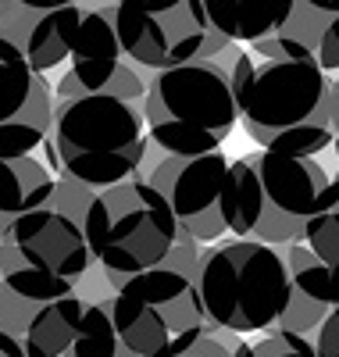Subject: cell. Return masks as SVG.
<instances>
[{"label": "cell", "mask_w": 339, "mask_h": 357, "mask_svg": "<svg viewBox=\"0 0 339 357\" xmlns=\"http://www.w3.org/2000/svg\"><path fill=\"white\" fill-rule=\"evenodd\" d=\"M264 186L254 236L264 243L303 240L307 218L339 207V136L332 126L303 122L250 154Z\"/></svg>", "instance_id": "6da1fadb"}, {"label": "cell", "mask_w": 339, "mask_h": 357, "mask_svg": "<svg viewBox=\"0 0 339 357\" xmlns=\"http://www.w3.org/2000/svg\"><path fill=\"white\" fill-rule=\"evenodd\" d=\"M50 143L61 172L79 183L104 190L143 168L150 136L143 100H126L114 93H79L54 100Z\"/></svg>", "instance_id": "7a4b0ae2"}, {"label": "cell", "mask_w": 339, "mask_h": 357, "mask_svg": "<svg viewBox=\"0 0 339 357\" xmlns=\"http://www.w3.org/2000/svg\"><path fill=\"white\" fill-rule=\"evenodd\" d=\"M146 136L165 154L218 151L239 126V100L214 57H193L146 79Z\"/></svg>", "instance_id": "3957f363"}, {"label": "cell", "mask_w": 339, "mask_h": 357, "mask_svg": "<svg viewBox=\"0 0 339 357\" xmlns=\"http://www.w3.org/2000/svg\"><path fill=\"white\" fill-rule=\"evenodd\" d=\"M197 289L211 325L246 336L282 318L289 304V268L271 243L236 236L232 243L200 250Z\"/></svg>", "instance_id": "277c9868"}, {"label": "cell", "mask_w": 339, "mask_h": 357, "mask_svg": "<svg viewBox=\"0 0 339 357\" xmlns=\"http://www.w3.org/2000/svg\"><path fill=\"white\" fill-rule=\"evenodd\" d=\"M82 229L100 272L111 282L161 264L172 243L179 240V222L172 204L140 172L114 186L97 190Z\"/></svg>", "instance_id": "5b68a950"}, {"label": "cell", "mask_w": 339, "mask_h": 357, "mask_svg": "<svg viewBox=\"0 0 339 357\" xmlns=\"http://www.w3.org/2000/svg\"><path fill=\"white\" fill-rule=\"evenodd\" d=\"M104 301L121 347L136 357H172L207 333L197 279L168 264L143 268L111 282Z\"/></svg>", "instance_id": "8992f818"}, {"label": "cell", "mask_w": 339, "mask_h": 357, "mask_svg": "<svg viewBox=\"0 0 339 357\" xmlns=\"http://www.w3.org/2000/svg\"><path fill=\"white\" fill-rule=\"evenodd\" d=\"M236 100L246 136L268 146L303 122L332 126L339 93L318 57H261Z\"/></svg>", "instance_id": "52a82bcc"}, {"label": "cell", "mask_w": 339, "mask_h": 357, "mask_svg": "<svg viewBox=\"0 0 339 357\" xmlns=\"http://www.w3.org/2000/svg\"><path fill=\"white\" fill-rule=\"evenodd\" d=\"M114 33L129 61L158 72L200 57L211 22L204 0H114Z\"/></svg>", "instance_id": "ba28073f"}, {"label": "cell", "mask_w": 339, "mask_h": 357, "mask_svg": "<svg viewBox=\"0 0 339 357\" xmlns=\"http://www.w3.org/2000/svg\"><path fill=\"white\" fill-rule=\"evenodd\" d=\"M229 175L232 161L218 151L204 154H165L146 178L172 204L179 232L200 243H214L229 232Z\"/></svg>", "instance_id": "9c48e42d"}, {"label": "cell", "mask_w": 339, "mask_h": 357, "mask_svg": "<svg viewBox=\"0 0 339 357\" xmlns=\"http://www.w3.org/2000/svg\"><path fill=\"white\" fill-rule=\"evenodd\" d=\"M68 72L54 86V100L79 93H114L126 100L146 97V79L136 61H129L114 33V4L111 8H82L75 43L68 54Z\"/></svg>", "instance_id": "30bf717a"}, {"label": "cell", "mask_w": 339, "mask_h": 357, "mask_svg": "<svg viewBox=\"0 0 339 357\" xmlns=\"http://www.w3.org/2000/svg\"><path fill=\"white\" fill-rule=\"evenodd\" d=\"M79 18V0H0V57L54 72L68 61Z\"/></svg>", "instance_id": "8fae6325"}, {"label": "cell", "mask_w": 339, "mask_h": 357, "mask_svg": "<svg viewBox=\"0 0 339 357\" xmlns=\"http://www.w3.org/2000/svg\"><path fill=\"white\" fill-rule=\"evenodd\" d=\"M54 126V86L47 72L0 57V154H36Z\"/></svg>", "instance_id": "7c38bea8"}, {"label": "cell", "mask_w": 339, "mask_h": 357, "mask_svg": "<svg viewBox=\"0 0 339 357\" xmlns=\"http://www.w3.org/2000/svg\"><path fill=\"white\" fill-rule=\"evenodd\" d=\"M4 240L22 257H29L33 264L47 268V272H54L61 279H72V282L89 275L93 264H97L93 250H89V243H86L82 222L65 215V211H57V207H50V204L22 215Z\"/></svg>", "instance_id": "4fadbf2b"}, {"label": "cell", "mask_w": 339, "mask_h": 357, "mask_svg": "<svg viewBox=\"0 0 339 357\" xmlns=\"http://www.w3.org/2000/svg\"><path fill=\"white\" fill-rule=\"evenodd\" d=\"M282 257L289 268V304L275 325L311 336L322 325V318L332 307H339V272L329 268L303 240L286 243Z\"/></svg>", "instance_id": "5bb4252c"}, {"label": "cell", "mask_w": 339, "mask_h": 357, "mask_svg": "<svg viewBox=\"0 0 339 357\" xmlns=\"http://www.w3.org/2000/svg\"><path fill=\"white\" fill-rule=\"evenodd\" d=\"M54 172L40 165L33 154H0V240L11 232V225L36 211V207L50 204L54 193Z\"/></svg>", "instance_id": "9a60e30c"}, {"label": "cell", "mask_w": 339, "mask_h": 357, "mask_svg": "<svg viewBox=\"0 0 339 357\" xmlns=\"http://www.w3.org/2000/svg\"><path fill=\"white\" fill-rule=\"evenodd\" d=\"M82 311H86V301L79 293H65L57 301L33 307L22 325V333H18L25 354L29 357H61L79 333Z\"/></svg>", "instance_id": "2e32d148"}, {"label": "cell", "mask_w": 339, "mask_h": 357, "mask_svg": "<svg viewBox=\"0 0 339 357\" xmlns=\"http://www.w3.org/2000/svg\"><path fill=\"white\" fill-rule=\"evenodd\" d=\"M204 11L232 43H257L289 18L293 0H204Z\"/></svg>", "instance_id": "e0dca14e"}, {"label": "cell", "mask_w": 339, "mask_h": 357, "mask_svg": "<svg viewBox=\"0 0 339 357\" xmlns=\"http://www.w3.org/2000/svg\"><path fill=\"white\" fill-rule=\"evenodd\" d=\"M207 333H214L229 347V357H318V347H315L311 336L282 329V325H268V329H261L257 343H246L243 333L218 329V325H211V321H207Z\"/></svg>", "instance_id": "ac0fdd59"}, {"label": "cell", "mask_w": 339, "mask_h": 357, "mask_svg": "<svg viewBox=\"0 0 339 357\" xmlns=\"http://www.w3.org/2000/svg\"><path fill=\"white\" fill-rule=\"evenodd\" d=\"M264 186L257 178V168L250 158H236L229 175V232L232 236H254V225L261 218Z\"/></svg>", "instance_id": "d6986e66"}, {"label": "cell", "mask_w": 339, "mask_h": 357, "mask_svg": "<svg viewBox=\"0 0 339 357\" xmlns=\"http://www.w3.org/2000/svg\"><path fill=\"white\" fill-rule=\"evenodd\" d=\"M118 350H121V340L114 333L111 311L104 304H89L86 301L79 333H75V340L68 343V350L61 357H118Z\"/></svg>", "instance_id": "ffe728a7"}, {"label": "cell", "mask_w": 339, "mask_h": 357, "mask_svg": "<svg viewBox=\"0 0 339 357\" xmlns=\"http://www.w3.org/2000/svg\"><path fill=\"white\" fill-rule=\"evenodd\" d=\"M303 243L311 247L329 268H336V272H339V207H329V211L307 218Z\"/></svg>", "instance_id": "44dd1931"}, {"label": "cell", "mask_w": 339, "mask_h": 357, "mask_svg": "<svg viewBox=\"0 0 339 357\" xmlns=\"http://www.w3.org/2000/svg\"><path fill=\"white\" fill-rule=\"evenodd\" d=\"M93 197H97L93 186L79 183V178H72V175H57L54 193H50V207H57V211H65V215L86 222V211H89V204H93Z\"/></svg>", "instance_id": "7402d4cb"}, {"label": "cell", "mask_w": 339, "mask_h": 357, "mask_svg": "<svg viewBox=\"0 0 339 357\" xmlns=\"http://www.w3.org/2000/svg\"><path fill=\"white\" fill-rule=\"evenodd\" d=\"M315 347H318V357H339V307H332L322 325L315 329Z\"/></svg>", "instance_id": "603a6c76"}, {"label": "cell", "mask_w": 339, "mask_h": 357, "mask_svg": "<svg viewBox=\"0 0 339 357\" xmlns=\"http://www.w3.org/2000/svg\"><path fill=\"white\" fill-rule=\"evenodd\" d=\"M172 357H229V347L214 336V333H204L200 340H193L186 350H179Z\"/></svg>", "instance_id": "cb8c5ba5"}, {"label": "cell", "mask_w": 339, "mask_h": 357, "mask_svg": "<svg viewBox=\"0 0 339 357\" xmlns=\"http://www.w3.org/2000/svg\"><path fill=\"white\" fill-rule=\"evenodd\" d=\"M0 357H29V354H25V347H22L18 336L0 333Z\"/></svg>", "instance_id": "d4e9b609"}, {"label": "cell", "mask_w": 339, "mask_h": 357, "mask_svg": "<svg viewBox=\"0 0 339 357\" xmlns=\"http://www.w3.org/2000/svg\"><path fill=\"white\" fill-rule=\"evenodd\" d=\"M311 11H322V15H339V0H300Z\"/></svg>", "instance_id": "484cf974"}, {"label": "cell", "mask_w": 339, "mask_h": 357, "mask_svg": "<svg viewBox=\"0 0 339 357\" xmlns=\"http://www.w3.org/2000/svg\"><path fill=\"white\" fill-rule=\"evenodd\" d=\"M332 129H336V136H339V104H336V114H332Z\"/></svg>", "instance_id": "4316f807"}, {"label": "cell", "mask_w": 339, "mask_h": 357, "mask_svg": "<svg viewBox=\"0 0 339 357\" xmlns=\"http://www.w3.org/2000/svg\"><path fill=\"white\" fill-rule=\"evenodd\" d=\"M118 357H136V354H133V350H126V347H121V350H118Z\"/></svg>", "instance_id": "83f0119b"}, {"label": "cell", "mask_w": 339, "mask_h": 357, "mask_svg": "<svg viewBox=\"0 0 339 357\" xmlns=\"http://www.w3.org/2000/svg\"><path fill=\"white\" fill-rule=\"evenodd\" d=\"M332 86H336V93H339V72H336V79H332Z\"/></svg>", "instance_id": "f1b7e54d"}]
</instances>
